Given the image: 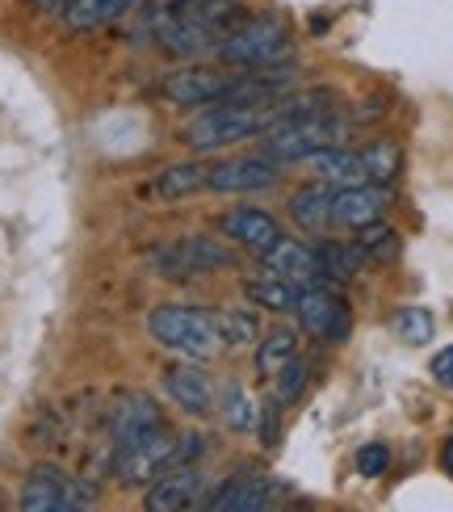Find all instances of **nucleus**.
<instances>
[{
  "label": "nucleus",
  "mask_w": 453,
  "mask_h": 512,
  "mask_svg": "<svg viewBox=\"0 0 453 512\" xmlns=\"http://www.w3.org/2000/svg\"><path fill=\"white\" fill-rule=\"evenodd\" d=\"M273 504V483L256 479V475H235L214 492L210 508L214 512H261Z\"/></svg>",
  "instance_id": "18"
},
{
  "label": "nucleus",
  "mask_w": 453,
  "mask_h": 512,
  "mask_svg": "<svg viewBox=\"0 0 453 512\" xmlns=\"http://www.w3.org/2000/svg\"><path fill=\"white\" fill-rule=\"evenodd\" d=\"M223 236L235 240V244H244L252 252H269L277 240H282V227H277L273 215H265V210H252V206H240V210H231V215H223Z\"/></svg>",
  "instance_id": "13"
},
{
  "label": "nucleus",
  "mask_w": 453,
  "mask_h": 512,
  "mask_svg": "<svg viewBox=\"0 0 453 512\" xmlns=\"http://www.w3.org/2000/svg\"><path fill=\"white\" fill-rule=\"evenodd\" d=\"M302 382H307V361H286V370L277 374V399L282 403H294L302 395Z\"/></svg>",
  "instance_id": "32"
},
{
  "label": "nucleus",
  "mask_w": 453,
  "mask_h": 512,
  "mask_svg": "<svg viewBox=\"0 0 453 512\" xmlns=\"http://www.w3.org/2000/svg\"><path fill=\"white\" fill-rule=\"evenodd\" d=\"M277 168L273 160H227L206 173V189L214 194H256V189H273Z\"/></svg>",
  "instance_id": "12"
},
{
  "label": "nucleus",
  "mask_w": 453,
  "mask_h": 512,
  "mask_svg": "<svg viewBox=\"0 0 453 512\" xmlns=\"http://www.w3.org/2000/svg\"><path fill=\"white\" fill-rule=\"evenodd\" d=\"M244 76H227L219 68H185L164 80V97L172 105H214V101H240Z\"/></svg>",
  "instance_id": "7"
},
{
  "label": "nucleus",
  "mask_w": 453,
  "mask_h": 512,
  "mask_svg": "<svg viewBox=\"0 0 453 512\" xmlns=\"http://www.w3.org/2000/svg\"><path fill=\"white\" fill-rule=\"evenodd\" d=\"M298 357V340H294V332H277V336H269L261 349H256V370H261L265 378H277L286 370V361H294Z\"/></svg>",
  "instance_id": "27"
},
{
  "label": "nucleus",
  "mask_w": 453,
  "mask_h": 512,
  "mask_svg": "<svg viewBox=\"0 0 453 512\" xmlns=\"http://www.w3.org/2000/svg\"><path fill=\"white\" fill-rule=\"evenodd\" d=\"M433 311H424V307H403L395 315V336L403 340V345H412V349H424L428 340H433Z\"/></svg>",
  "instance_id": "28"
},
{
  "label": "nucleus",
  "mask_w": 453,
  "mask_h": 512,
  "mask_svg": "<svg viewBox=\"0 0 453 512\" xmlns=\"http://www.w3.org/2000/svg\"><path fill=\"white\" fill-rule=\"evenodd\" d=\"M315 261H319V273L332 277V282H349V277L365 265V252L357 244H336V240H323L315 248Z\"/></svg>",
  "instance_id": "24"
},
{
  "label": "nucleus",
  "mask_w": 453,
  "mask_h": 512,
  "mask_svg": "<svg viewBox=\"0 0 453 512\" xmlns=\"http://www.w3.org/2000/svg\"><path fill=\"white\" fill-rule=\"evenodd\" d=\"M256 420H261L256 399L240 387V382H227L223 387V424L231 433H256Z\"/></svg>",
  "instance_id": "25"
},
{
  "label": "nucleus",
  "mask_w": 453,
  "mask_h": 512,
  "mask_svg": "<svg viewBox=\"0 0 453 512\" xmlns=\"http://www.w3.org/2000/svg\"><path fill=\"white\" fill-rule=\"evenodd\" d=\"M269 122H273V110H261L256 101H214L210 110L189 118L181 139L189 147H198V152H219V147L261 135Z\"/></svg>",
  "instance_id": "2"
},
{
  "label": "nucleus",
  "mask_w": 453,
  "mask_h": 512,
  "mask_svg": "<svg viewBox=\"0 0 453 512\" xmlns=\"http://www.w3.org/2000/svg\"><path fill=\"white\" fill-rule=\"evenodd\" d=\"M30 5H38V9H47V13H63L72 5V0H30Z\"/></svg>",
  "instance_id": "35"
},
{
  "label": "nucleus",
  "mask_w": 453,
  "mask_h": 512,
  "mask_svg": "<svg viewBox=\"0 0 453 512\" xmlns=\"http://www.w3.org/2000/svg\"><path fill=\"white\" fill-rule=\"evenodd\" d=\"M361 164H365V177H370L374 185H391L399 177V168H403V147L391 143V139H378L361 152Z\"/></svg>",
  "instance_id": "26"
},
{
  "label": "nucleus",
  "mask_w": 453,
  "mask_h": 512,
  "mask_svg": "<svg viewBox=\"0 0 453 512\" xmlns=\"http://www.w3.org/2000/svg\"><path fill=\"white\" fill-rule=\"evenodd\" d=\"M147 332L160 340V345L177 349L193 361H206L223 349L219 324H214V311H198V307H156L147 315Z\"/></svg>",
  "instance_id": "4"
},
{
  "label": "nucleus",
  "mask_w": 453,
  "mask_h": 512,
  "mask_svg": "<svg viewBox=\"0 0 453 512\" xmlns=\"http://www.w3.org/2000/svg\"><path fill=\"white\" fill-rule=\"evenodd\" d=\"M177 445L181 441L172 433H164V429L147 433L135 445H126V450H118V479L139 487V483H151L156 475L172 471V466H177Z\"/></svg>",
  "instance_id": "8"
},
{
  "label": "nucleus",
  "mask_w": 453,
  "mask_h": 512,
  "mask_svg": "<svg viewBox=\"0 0 453 512\" xmlns=\"http://www.w3.org/2000/svg\"><path fill=\"white\" fill-rule=\"evenodd\" d=\"M214 324H219V336L223 345H252L256 340V315L248 311H214Z\"/></svg>",
  "instance_id": "30"
},
{
  "label": "nucleus",
  "mask_w": 453,
  "mask_h": 512,
  "mask_svg": "<svg viewBox=\"0 0 453 512\" xmlns=\"http://www.w3.org/2000/svg\"><path fill=\"white\" fill-rule=\"evenodd\" d=\"M332 198H336V185H328V181L307 185L290 202V215L298 219V227H307L311 236H323V227H332Z\"/></svg>",
  "instance_id": "19"
},
{
  "label": "nucleus",
  "mask_w": 453,
  "mask_h": 512,
  "mask_svg": "<svg viewBox=\"0 0 453 512\" xmlns=\"http://www.w3.org/2000/svg\"><path fill=\"white\" fill-rule=\"evenodd\" d=\"M265 256V269H273V273H282L286 282H294V286H315V282H323V273H319V261H315V248H307V244H298V240H277L269 252H261Z\"/></svg>",
  "instance_id": "16"
},
{
  "label": "nucleus",
  "mask_w": 453,
  "mask_h": 512,
  "mask_svg": "<svg viewBox=\"0 0 453 512\" xmlns=\"http://www.w3.org/2000/svg\"><path fill=\"white\" fill-rule=\"evenodd\" d=\"M386 202H391V194H386L382 185H374V181L344 185V189H336V198H332V223L357 231V227H365V223L382 219Z\"/></svg>",
  "instance_id": "11"
},
{
  "label": "nucleus",
  "mask_w": 453,
  "mask_h": 512,
  "mask_svg": "<svg viewBox=\"0 0 453 512\" xmlns=\"http://www.w3.org/2000/svg\"><path fill=\"white\" fill-rule=\"evenodd\" d=\"M386 466H391V450H386L382 441H370V445H361V450H357V475L378 479Z\"/></svg>",
  "instance_id": "31"
},
{
  "label": "nucleus",
  "mask_w": 453,
  "mask_h": 512,
  "mask_svg": "<svg viewBox=\"0 0 453 512\" xmlns=\"http://www.w3.org/2000/svg\"><path fill=\"white\" fill-rule=\"evenodd\" d=\"M256 429H261V441L273 450V445L282 441V416H277V408H261V420H256Z\"/></svg>",
  "instance_id": "33"
},
{
  "label": "nucleus",
  "mask_w": 453,
  "mask_h": 512,
  "mask_svg": "<svg viewBox=\"0 0 453 512\" xmlns=\"http://www.w3.org/2000/svg\"><path fill=\"white\" fill-rule=\"evenodd\" d=\"M441 462H445V471H453V437L445 441V454H441Z\"/></svg>",
  "instance_id": "36"
},
{
  "label": "nucleus",
  "mask_w": 453,
  "mask_h": 512,
  "mask_svg": "<svg viewBox=\"0 0 453 512\" xmlns=\"http://www.w3.org/2000/svg\"><path fill=\"white\" fill-rule=\"evenodd\" d=\"M156 429H164L156 403H151L147 395H126V399L118 403V412H114V429H110V433H114L118 450H126V445L143 441L147 433H156Z\"/></svg>",
  "instance_id": "17"
},
{
  "label": "nucleus",
  "mask_w": 453,
  "mask_h": 512,
  "mask_svg": "<svg viewBox=\"0 0 453 512\" xmlns=\"http://www.w3.org/2000/svg\"><path fill=\"white\" fill-rule=\"evenodd\" d=\"M428 370H433V378L441 382L445 391H453V345H449V349H441V353L433 357V366H428Z\"/></svg>",
  "instance_id": "34"
},
{
  "label": "nucleus",
  "mask_w": 453,
  "mask_h": 512,
  "mask_svg": "<svg viewBox=\"0 0 453 512\" xmlns=\"http://www.w3.org/2000/svg\"><path fill=\"white\" fill-rule=\"evenodd\" d=\"M93 504V492L80 479L55 471V466H38L30 479L21 483V508L26 512H80Z\"/></svg>",
  "instance_id": "6"
},
{
  "label": "nucleus",
  "mask_w": 453,
  "mask_h": 512,
  "mask_svg": "<svg viewBox=\"0 0 453 512\" xmlns=\"http://www.w3.org/2000/svg\"><path fill=\"white\" fill-rule=\"evenodd\" d=\"M164 395H172V403L189 416H206L214 408V382L198 366H172L164 374Z\"/></svg>",
  "instance_id": "14"
},
{
  "label": "nucleus",
  "mask_w": 453,
  "mask_h": 512,
  "mask_svg": "<svg viewBox=\"0 0 453 512\" xmlns=\"http://www.w3.org/2000/svg\"><path fill=\"white\" fill-rule=\"evenodd\" d=\"M244 21V5L235 0H168L151 17V30L164 51L193 59L214 51Z\"/></svg>",
  "instance_id": "1"
},
{
  "label": "nucleus",
  "mask_w": 453,
  "mask_h": 512,
  "mask_svg": "<svg viewBox=\"0 0 453 512\" xmlns=\"http://www.w3.org/2000/svg\"><path fill=\"white\" fill-rule=\"evenodd\" d=\"M307 164H311L315 173H319V181H328V185H336V189L370 181V177H365V164H361V156H357V152H340L336 143H332V147H323V152H315Z\"/></svg>",
  "instance_id": "20"
},
{
  "label": "nucleus",
  "mask_w": 453,
  "mask_h": 512,
  "mask_svg": "<svg viewBox=\"0 0 453 512\" xmlns=\"http://www.w3.org/2000/svg\"><path fill=\"white\" fill-rule=\"evenodd\" d=\"M206 492L202 471H168L160 479H151L147 492V508L151 512H177V508H193Z\"/></svg>",
  "instance_id": "15"
},
{
  "label": "nucleus",
  "mask_w": 453,
  "mask_h": 512,
  "mask_svg": "<svg viewBox=\"0 0 453 512\" xmlns=\"http://www.w3.org/2000/svg\"><path fill=\"white\" fill-rule=\"evenodd\" d=\"M227 68H273L290 55V30L282 17H244L219 47H214Z\"/></svg>",
  "instance_id": "3"
},
{
  "label": "nucleus",
  "mask_w": 453,
  "mask_h": 512,
  "mask_svg": "<svg viewBox=\"0 0 453 512\" xmlns=\"http://www.w3.org/2000/svg\"><path fill=\"white\" fill-rule=\"evenodd\" d=\"M160 273L168 277H193V273H214V269H231L235 256L210 236H193V240H181L172 244L168 252H160Z\"/></svg>",
  "instance_id": "10"
},
{
  "label": "nucleus",
  "mask_w": 453,
  "mask_h": 512,
  "mask_svg": "<svg viewBox=\"0 0 453 512\" xmlns=\"http://www.w3.org/2000/svg\"><path fill=\"white\" fill-rule=\"evenodd\" d=\"M294 315H298V324L307 328L311 336H323V340H344V336H349V328H353L349 307H344L336 294L323 290L319 282L315 286H298Z\"/></svg>",
  "instance_id": "9"
},
{
  "label": "nucleus",
  "mask_w": 453,
  "mask_h": 512,
  "mask_svg": "<svg viewBox=\"0 0 453 512\" xmlns=\"http://www.w3.org/2000/svg\"><path fill=\"white\" fill-rule=\"evenodd\" d=\"M357 248L365 252V261H391V256L399 252V240L382 219H374V223L357 227Z\"/></svg>",
  "instance_id": "29"
},
{
  "label": "nucleus",
  "mask_w": 453,
  "mask_h": 512,
  "mask_svg": "<svg viewBox=\"0 0 453 512\" xmlns=\"http://www.w3.org/2000/svg\"><path fill=\"white\" fill-rule=\"evenodd\" d=\"M139 5V0H72L68 9H63V21H68L72 30H101L110 26V21L126 17Z\"/></svg>",
  "instance_id": "22"
},
{
  "label": "nucleus",
  "mask_w": 453,
  "mask_h": 512,
  "mask_svg": "<svg viewBox=\"0 0 453 512\" xmlns=\"http://www.w3.org/2000/svg\"><path fill=\"white\" fill-rule=\"evenodd\" d=\"M244 294L265 311H294V303H298V286L286 282V277L273 273V269L244 277Z\"/></svg>",
  "instance_id": "21"
},
{
  "label": "nucleus",
  "mask_w": 453,
  "mask_h": 512,
  "mask_svg": "<svg viewBox=\"0 0 453 512\" xmlns=\"http://www.w3.org/2000/svg\"><path fill=\"white\" fill-rule=\"evenodd\" d=\"M340 143V122L323 114L286 118L273 135H265V160H311L323 147Z\"/></svg>",
  "instance_id": "5"
},
{
  "label": "nucleus",
  "mask_w": 453,
  "mask_h": 512,
  "mask_svg": "<svg viewBox=\"0 0 453 512\" xmlns=\"http://www.w3.org/2000/svg\"><path fill=\"white\" fill-rule=\"evenodd\" d=\"M206 173H210V168H202L198 160L177 164V168H164V173L156 177V198H164V202H181V198L202 194V189H206Z\"/></svg>",
  "instance_id": "23"
}]
</instances>
